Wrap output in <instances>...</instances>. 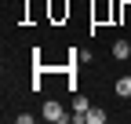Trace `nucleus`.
<instances>
[{"label": "nucleus", "instance_id": "nucleus-1", "mask_svg": "<svg viewBox=\"0 0 131 124\" xmlns=\"http://www.w3.org/2000/svg\"><path fill=\"white\" fill-rule=\"evenodd\" d=\"M44 117L51 120V124H62V120H66V110H62V102H44Z\"/></svg>", "mask_w": 131, "mask_h": 124}, {"label": "nucleus", "instance_id": "nucleus-2", "mask_svg": "<svg viewBox=\"0 0 131 124\" xmlns=\"http://www.w3.org/2000/svg\"><path fill=\"white\" fill-rule=\"evenodd\" d=\"M113 91H117L120 99H131V77H120V80L113 84Z\"/></svg>", "mask_w": 131, "mask_h": 124}, {"label": "nucleus", "instance_id": "nucleus-3", "mask_svg": "<svg viewBox=\"0 0 131 124\" xmlns=\"http://www.w3.org/2000/svg\"><path fill=\"white\" fill-rule=\"evenodd\" d=\"M127 55H131L127 40H117V44H113V58H127Z\"/></svg>", "mask_w": 131, "mask_h": 124}, {"label": "nucleus", "instance_id": "nucleus-4", "mask_svg": "<svg viewBox=\"0 0 131 124\" xmlns=\"http://www.w3.org/2000/svg\"><path fill=\"white\" fill-rule=\"evenodd\" d=\"M84 117H88V124H106V113L102 110H88Z\"/></svg>", "mask_w": 131, "mask_h": 124}, {"label": "nucleus", "instance_id": "nucleus-5", "mask_svg": "<svg viewBox=\"0 0 131 124\" xmlns=\"http://www.w3.org/2000/svg\"><path fill=\"white\" fill-rule=\"evenodd\" d=\"M73 110H77V113H88V99L77 95V99H73Z\"/></svg>", "mask_w": 131, "mask_h": 124}, {"label": "nucleus", "instance_id": "nucleus-6", "mask_svg": "<svg viewBox=\"0 0 131 124\" xmlns=\"http://www.w3.org/2000/svg\"><path fill=\"white\" fill-rule=\"evenodd\" d=\"M66 11H69V7H66V4H62V0H55V4H51V15H55V18H62V15H66Z\"/></svg>", "mask_w": 131, "mask_h": 124}]
</instances>
